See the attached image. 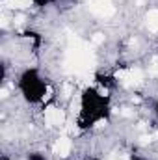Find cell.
<instances>
[{
  "instance_id": "cell-1",
  "label": "cell",
  "mask_w": 158,
  "mask_h": 160,
  "mask_svg": "<svg viewBox=\"0 0 158 160\" xmlns=\"http://www.w3.org/2000/svg\"><path fill=\"white\" fill-rule=\"evenodd\" d=\"M45 118H47V123H48V125L60 127V125H63V121H65V114H63V110L52 106V108H48V110L45 112Z\"/></svg>"
},
{
  "instance_id": "cell-2",
  "label": "cell",
  "mask_w": 158,
  "mask_h": 160,
  "mask_svg": "<svg viewBox=\"0 0 158 160\" xmlns=\"http://www.w3.org/2000/svg\"><path fill=\"white\" fill-rule=\"evenodd\" d=\"M89 9L97 15H112L114 13V8H112L110 0H93L89 4Z\"/></svg>"
},
{
  "instance_id": "cell-3",
  "label": "cell",
  "mask_w": 158,
  "mask_h": 160,
  "mask_svg": "<svg viewBox=\"0 0 158 160\" xmlns=\"http://www.w3.org/2000/svg\"><path fill=\"white\" fill-rule=\"evenodd\" d=\"M71 151V140L67 136H62L56 143H54V155L58 157H67Z\"/></svg>"
},
{
  "instance_id": "cell-4",
  "label": "cell",
  "mask_w": 158,
  "mask_h": 160,
  "mask_svg": "<svg viewBox=\"0 0 158 160\" xmlns=\"http://www.w3.org/2000/svg\"><path fill=\"white\" fill-rule=\"evenodd\" d=\"M147 26H149V30L158 32V9H151L147 13Z\"/></svg>"
},
{
  "instance_id": "cell-5",
  "label": "cell",
  "mask_w": 158,
  "mask_h": 160,
  "mask_svg": "<svg viewBox=\"0 0 158 160\" xmlns=\"http://www.w3.org/2000/svg\"><path fill=\"white\" fill-rule=\"evenodd\" d=\"M7 4H9V8L24 9V8H30V6H32V0H9Z\"/></svg>"
},
{
  "instance_id": "cell-6",
  "label": "cell",
  "mask_w": 158,
  "mask_h": 160,
  "mask_svg": "<svg viewBox=\"0 0 158 160\" xmlns=\"http://www.w3.org/2000/svg\"><path fill=\"white\" fill-rule=\"evenodd\" d=\"M149 75H151V77H156V75H158V63L149 65Z\"/></svg>"
},
{
  "instance_id": "cell-7",
  "label": "cell",
  "mask_w": 158,
  "mask_h": 160,
  "mask_svg": "<svg viewBox=\"0 0 158 160\" xmlns=\"http://www.w3.org/2000/svg\"><path fill=\"white\" fill-rule=\"evenodd\" d=\"M104 41V36L102 34H95V38H93V43L95 45H99V43H102Z\"/></svg>"
}]
</instances>
